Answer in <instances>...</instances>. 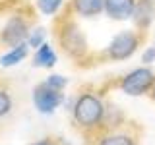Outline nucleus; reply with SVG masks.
Here are the masks:
<instances>
[{
	"instance_id": "obj_1",
	"label": "nucleus",
	"mask_w": 155,
	"mask_h": 145,
	"mask_svg": "<svg viewBox=\"0 0 155 145\" xmlns=\"http://www.w3.org/2000/svg\"><path fill=\"white\" fill-rule=\"evenodd\" d=\"M103 116H105V106H103L99 97H95L91 93L78 97V101L74 105V118L80 126L93 128V126L101 124Z\"/></svg>"
},
{
	"instance_id": "obj_2",
	"label": "nucleus",
	"mask_w": 155,
	"mask_h": 145,
	"mask_svg": "<svg viewBox=\"0 0 155 145\" xmlns=\"http://www.w3.org/2000/svg\"><path fill=\"white\" fill-rule=\"evenodd\" d=\"M155 83V74L149 68H136L130 74H126L120 81V89L130 97H140L151 91Z\"/></svg>"
},
{
	"instance_id": "obj_3",
	"label": "nucleus",
	"mask_w": 155,
	"mask_h": 145,
	"mask_svg": "<svg viewBox=\"0 0 155 145\" xmlns=\"http://www.w3.org/2000/svg\"><path fill=\"white\" fill-rule=\"evenodd\" d=\"M138 47H140L138 33L136 31H122L110 41L109 48H107V54H109V58L120 62V60H126V58L132 56L138 50Z\"/></svg>"
},
{
	"instance_id": "obj_4",
	"label": "nucleus",
	"mask_w": 155,
	"mask_h": 145,
	"mask_svg": "<svg viewBox=\"0 0 155 145\" xmlns=\"http://www.w3.org/2000/svg\"><path fill=\"white\" fill-rule=\"evenodd\" d=\"M33 103L35 108L43 114H51L60 106L62 103V93L52 87H48L47 83H41L33 89Z\"/></svg>"
},
{
	"instance_id": "obj_5",
	"label": "nucleus",
	"mask_w": 155,
	"mask_h": 145,
	"mask_svg": "<svg viewBox=\"0 0 155 145\" xmlns=\"http://www.w3.org/2000/svg\"><path fill=\"white\" fill-rule=\"evenodd\" d=\"M27 37H29V27H27L25 19L19 18V16H14L2 29V41L10 47L25 43Z\"/></svg>"
},
{
	"instance_id": "obj_6",
	"label": "nucleus",
	"mask_w": 155,
	"mask_h": 145,
	"mask_svg": "<svg viewBox=\"0 0 155 145\" xmlns=\"http://www.w3.org/2000/svg\"><path fill=\"white\" fill-rule=\"evenodd\" d=\"M62 47H64V50L68 52V54L72 56H81L85 52V39L84 35H81V31L78 29L76 25H66L64 31H62Z\"/></svg>"
},
{
	"instance_id": "obj_7",
	"label": "nucleus",
	"mask_w": 155,
	"mask_h": 145,
	"mask_svg": "<svg viewBox=\"0 0 155 145\" xmlns=\"http://www.w3.org/2000/svg\"><path fill=\"white\" fill-rule=\"evenodd\" d=\"M132 19L138 29H147L155 19V0H136Z\"/></svg>"
},
{
	"instance_id": "obj_8",
	"label": "nucleus",
	"mask_w": 155,
	"mask_h": 145,
	"mask_svg": "<svg viewBox=\"0 0 155 145\" xmlns=\"http://www.w3.org/2000/svg\"><path fill=\"white\" fill-rule=\"evenodd\" d=\"M136 0H105V12L110 19H128L134 14Z\"/></svg>"
},
{
	"instance_id": "obj_9",
	"label": "nucleus",
	"mask_w": 155,
	"mask_h": 145,
	"mask_svg": "<svg viewBox=\"0 0 155 145\" xmlns=\"http://www.w3.org/2000/svg\"><path fill=\"white\" fill-rule=\"evenodd\" d=\"M56 64V52L48 43H43L41 47L35 50V56H33V66L37 68H52Z\"/></svg>"
},
{
	"instance_id": "obj_10",
	"label": "nucleus",
	"mask_w": 155,
	"mask_h": 145,
	"mask_svg": "<svg viewBox=\"0 0 155 145\" xmlns=\"http://www.w3.org/2000/svg\"><path fill=\"white\" fill-rule=\"evenodd\" d=\"M74 10L84 18H93L105 10V0H74Z\"/></svg>"
},
{
	"instance_id": "obj_11",
	"label": "nucleus",
	"mask_w": 155,
	"mask_h": 145,
	"mask_svg": "<svg viewBox=\"0 0 155 145\" xmlns=\"http://www.w3.org/2000/svg\"><path fill=\"white\" fill-rule=\"evenodd\" d=\"M27 50H29V45H27V43H21V45L12 47V50H10V52H6V54L0 56V64H2L4 68L16 66L18 62H21L23 58L27 56Z\"/></svg>"
},
{
	"instance_id": "obj_12",
	"label": "nucleus",
	"mask_w": 155,
	"mask_h": 145,
	"mask_svg": "<svg viewBox=\"0 0 155 145\" xmlns=\"http://www.w3.org/2000/svg\"><path fill=\"white\" fill-rule=\"evenodd\" d=\"M99 145H134V139L126 134H113L99 141Z\"/></svg>"
},
{
	"instance_id": "obj_13",
	"label": "nucleus",
	"mask_w": 155,
	"mask_h": 145,
	"mask_svg": "<svg viewBox=\"0 0 155 145\" xmlns=\"http://www.w3.org/2000/svg\"><path fill=\"white\" fill-rule=\"evenodd\" d=\"M45 35H47V31L43 27H37V29H33V31H29L27 45L33 47V48H39L43 43H45Z\"/></svg>"
},
{
	"instance_id": "obj_14",
	"label": "nucleus",
	"mask_w": 155,
	"mask_h": 145,
	"mask_svg": "<svg viewBox=\"0 0 155 145\" xmlns=\"http://www.w3.org/2000/svg\"><path fill=\"white\" fill-rule=\"evenodd\" d=\"M62 2H64V0H37V6H39V10H41L43 14L52 16V14L62 6Z\"/></svg>"
},
{
	"instance_id": "obj_15",
	"label": "nucleus",
	"mask_w": 155,
	"mask_h": 145,
	"mask_svg": "<svg viewBox=\"0 0 155 145\" xmlns=\"http://www.w3.org/2000/svg\"><path fill=\"white\" fill-rule=\"evenodd\" d=\"M45 83H47L48 87H52V89H56V91H62V89L66 87L68 79H66V77H62V76H58V74H52V76L47 77Z\"/></svg>"
},
{
	"instance_id": "obj_16",
	"label": "nucleus",
	"mask_w": 155,
	"mask_h": 145,
	"mask_svg": "<svg viewBox=\"0 0 155 145\" xmlns=\"http://www.w3.org/2000/svg\"><path fill=\"white\" fill-rule=\"evenodd\" d=\"M10 108H12V99H10V95L6 91H0V118H2L4 114H8Z\"/></svg>"
},
{
	"instance_id": "obj_17",
	"label": "nucleus",
	"mask_w": 155,
	"mask_h": 145,
	"mask_svg": "<svg viewBox=\"0 0 155 145\" xmlns=\"http://www.w3.org/2000/svg\"><path fill=\"white\" fill-rule=\"evenodd\" d=\"M142 62L143 64H151V62H155V47H149L147 50L142 54Z\"/></svg>"
},
{
	"instance_id": "obj_18",
	"label": "nucleus",
	"mask_w": 155,
	"mask_h": 145,
	"mask_svg": "<svg viewBox=\"0 0 155 145\" xmlns=\"http://www.w3.org/2000/svg\"><path fill=\"white\" fill-rule=\"evenodd\" d=\"M31 145H52L51 139H43V141H37V143H31Z\"/></svg>"
},
{
	"instance_id": "obj_19",
	"label": "nucleus",
	"mask_w": 155,
	"mask_h": 145,
	"mask_svg": "<svg viewBox=\"0 0 155 145\" xmlns=\"http://www.w3.org/2000/svg\"><path fill=\"white\" fill-rule=\"evenodd\" d=\"M149 95H151V99L155 101V83H153V87H151V91H149Z\"/></svg>"
}]
</instances>
